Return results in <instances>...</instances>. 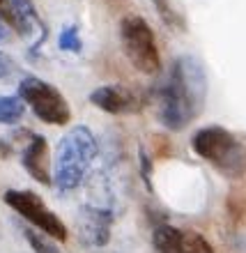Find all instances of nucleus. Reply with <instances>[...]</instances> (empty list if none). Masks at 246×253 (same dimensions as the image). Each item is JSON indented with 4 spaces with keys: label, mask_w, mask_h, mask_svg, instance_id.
<instances>
[{
    "label": "nucleus",
    "mask_w": 246,
    "mask_h": 253,
    "mask_svg": "<svg viewBox=\"0 0 246 253\" xmlns=\"http://www.w3.org/2000/svg\"><path fill=\"white\" fill-rule=\"evenodd\" d=\"M207 74L193 55H180L170 65L166 83L159 90V122L170 131H182L205 108Z\"/></svg>",
    "instance_id": "f257e3e1"
},
{
    "label": "nucleus",
    "mask_w": 246,
    "mask_h": 253,
    "mask_svg": "<svg viewBox=\"0 0 246 253\" xmlns=\"http://www.w3.org/2000/svg\"><path fill=\"white\" fill-rule=\"evenodd\" d=\"M21 166L41 187H53V168H51V147L46 136L33 133L21 150Z\"/></svg>",
    "instance_id": "1a4fd4ad"
},
{
    "label": "nucleus",
    "mask_w": 246,
    "mask_h": 253,
    "mask_svg": "<svg viewBox=\"0 0 246 253\" xmlns=\"http://www.w3.org/2000/svg\"><path fill=\"white\" fill-rule=\"evenodd\" d=\"M90 104L97 106L104 113L111 115H124V113H138L145 101L140 94L124 85H101L90 92Z\"/></svg>",
    "instance_id": "9d476101"
},
{
    "label": "nucleus",
    "mask_w": 246,
    "mask_h": 253,
    "mask_svg": "<svg viewBox=\"0 0 246 253\" xmlns=\"http://www.w3.org/2000/svg\"><path fill=\"white\" fill-rule=\"evenodd\" d=\"M138 166H140V177L145 182L147 191L152 193L154 187H152V173H154V164H152V157L145 152V147L140 145L138 147Z\"/></svg>",
    "instance_id": "a211bd4d"
},
{
    "label": "nucleus",
    "mask_w": 246,
    "mask_h": 253,
    "mask_svg": "<svg viewBox=\"0 0 246 253\" xmlns=\"http://www.w3.org/2000/svg\"><path fill=\"white\" fill-rule=\"evenodd\" d=\"M14 72H16V65H14V60L7 53H2V51H0V81H2V79H9Z\"/></svg>",
    "instance_id": "6ab92c4d"
},
{
    "label": "nucleus",
    "mask_w": 246,
    "mask_h": 253,
    "mask_svg": "<svg viewBox=\"0 0 246 253\" xmlns=\"http://www.w3.org/2000/svg\"><path fill=\"white\" fill-rule=\"evenodd\" d=\"M23 237H26L28 247L33 249L35 253H62L60 247L55 244V240H51L48 235L40 233V230H35L33 226L23 228Z\"/></svg>",
    "instance_id": "dca6fc26"
},
{
    "label": "nucleus",
    "mask_w": 246,
    "mask_h": 253,
    "mask_svg": "<svg viewBox=\"0 0 246 253\" xmlns=\"http://www.w3.org/2000/svg\"><path fill=\"white\" fill-rule=\"evenodd\" d=\"M106 7H111V9H120V7H124L129 0H101Z\"/></svg>",
    "instance_id": "412c9836"
},
{
    "label": "nucleus",
    "mask_w": 246,
    "mask_h": 253,
    "mask_svg": "<svg viewBox=\"0 0 246 253\" xmlns=\"http://www.w3.org/2000/svg\"><path fill=\"white\" fill-rule=\"evenodd\" d=\"M76 226L83 244L87 247H106L111 242V228H113V212L106 207L83 205L76 216Z\"/></svg>",
    "instance_id": "6e6552de"
},
{
    "label": "nucleus",
    "mask_w": 246,
    "mask_h": 253,
    "mask_svg": "<svg viewBox=\"0 0 246 253\" xmlns=\"http://www.w3.org/2000/svg\"><path fill=\"white\" fill-rule=\"evenodd\" d=\"M228 216L237 226H246V184H235L226 198Z\"/></svg>",
    "instance_id": "4468645a"
},
{
    "label": "nucleus",
    "mask_w": 246,
    "mask_h": 253,
    "mask_svg": "<svg viewBox=\"0 0 246 253\" xmlns=\"http://www.w3.org/2000/svg\"><path fill=\"white\" fill-rule=\"evenodd\" d=\"M191 150L226 180H242L246 175V145L226 126L198 129L191 136Z\"/></svg>",
    "instance_id": "7ed1b4c3"
},
{
    "label": "nucleus",
    "mask_w": 246,
    "mask_h": 253,
    "mask_svg": "<svg viewBox=\"0 0 246 253\" xmlns=\"http://www.w3.org/2000/svg\"><path fill=\"white\" fill-rule=\"evenodd\" d=\"M12 40V35H9V28L2 23V19H0V44H7V42Z\"/></svg>",
    "instance_id": "aec40b11"
},
{
    "label": "nucleus",
    "mask_w": 246,
    "mask_h": 253,
    "mask_svg": "<svg viewBox=\"0 0 246 253\" xmlns=\"http://www.w3.org/2000/svg\"><path fill=\"white\" fill-rule=\"evenodd\" d=\"M0 19L5 23L9 30L19 35V37H30L33 30L28 28V23L23 21V16L19 14L16 5H14V0H0Z\"/></svg>",
    "instance_id": "2eb2a0df"
},
{
    "label": "nucleus",
    "mask_w": 246,
    "mask_h": 253,
    "mask_svg": "<svg viewBox=\"0 0 246 253\" xmlns=\"http://www.w3.org/2000/svg\"><path fill=\"white\" fill-rule=\"evenodd\" d=\"M14 5H16V9H19V14L23 16V21L28 23V28L30 30H37V35H40V40H37V44H33V51L37 53L41 48V44H44V40H46V26H44V21H41V16L37 14V7H35L33 0H14Z\"/></svg>",
    "instance_id": "f8f14e48"
},
{
    "label": "nucleus",
    "mask_w": 246,
    "mask_h": 253,
    "mask_svg": "<svg viewBox=\"0 0 246 253\" xmlns=\"http://www.w3.org/2000/svg\"><path fill=\"white\" fill-rule=\"evenodd\" d=\"M2 200H5L19 216H23L30 226L37 228L40 233L48 235V237L55 242H67L69 230H67L65 221L55 212L48 210L46 203L41 200V196H37V193L30 191V189H7Z\"/></svg>",
    "instance_id": "423d86ee"
},
{
    "label": "nucleus",
    "mask_w": 246,
    "mask_h": 253,
    "mask_svg": "<svg viewBox=\"0 0 246 253\" xmlns=\"http://www.w3.org/2000/svg\"><path fill=\"white\" fill-rule=\"evenodd\" d=\"M154 9L159 14V19L166 23L170 30L177 33H186V16L182 12V5L177 0H152Z\"/></svg>",
    "instance_id": "9b49d317"
},
{
    "label": "nucleus",
    "mask_w": 246,
    "mask_h": 253,
    "mask_svg": "<svg viewBox=\"0 0 246 253\" xmlns=\"http://www.w3.org/2000/svg\"><path fill=\"white\" fill-rule=\"evenodd\" d=\"M26 113V101L19 94H0V125H19Z\"/></svg>",
    "instance_id": "ddd939ff"
},
{
    "label": "nucleus",
    "mask_w": 246,
    "mask_h": 253,
    "mask_svg": "<svg viewBox=\"0 0 246 253\" xmlns=\"http://www.w3.org/2000/svg\"><path fill=\"white\" fill-rule=\"evenodd\" d=\"M152 244L157 253H214L212 244L196 230L159 223L152 230Z\"/></svg>",
    "instance_id": "0eeeda50"
},
{
    "label": "nucleus",
    "mask_w": 246,
    "mask_h": 253,
    "mask_svg": "<svg viewBox=\"0 0 246 253\" xmlns=\"http://www.w3.org/2000/svg\"><path fill=\"white\" fill-rule=\"evenodd\" d=\"M9 154H12V147L7 145V143H2V140H0V157H9Z\"/></svg>",
    "instance_id": "4be33fe9"
},
{
    "label": "nucleus",
    "mask_w": 246,
    "mask_h": 253,
    "mask_svg": "<svg viewBox=\"0 0 246 253\" xmlns=\"http://www.w3.org/2000/svg\"><path fill=\"white\" fill-rule=\"evenodd\" d=\"M16 94L33 108L37 120H41L44 125L65 126L72 122V108L67 104L65 94L55 85L40 79V76H26V79H21Z\"/></svg>",
    "instance_id": "39448f33"
},
{
    "label": "nucleus",
    "mask_w": 246,
    "mask_h": 253,
    "mask_svg": "<svg viewBox=\"0 0 246 253\" xmlns=\"http://www.w3.org/2000/svg\"><path fill=\"white\" fill-rule=\"evenodd\" d=\"M99 154V145L90 126L76 125L58 143L53 161V187L67 193L81 187L87 168Z\"/></svg>",
    "instance_id": "f03ea898"
},
{
    "label": "nucleus",
    "mask_w": 246,
    "mask_h": 253,
    "mask_svg": "<svg viewBox=\"0 0 246 253\" xmlns=\"http://www.w3.org/2000/svg\"><path fill=\"white\" fill-rule=\"evenodd\" d=\"M58 46L60 51H67V53H81L83 51V40H81L79 26H65L58 35Z\"/></svg>",
    "instance_id": "f3484780"
},
{
    "label": "nucleus",
    "mask_w": 246,
    "mask_h": 253,
    "mask_svg": "<svg viewBox=\"0 0 246 253\" xmlns=\"http://www.w3.org/2000/svg\"><path fill=\"white\" fill-rule=\"evenodd\" d=\"M120 42L126 60L145 76H154L161 69V55L154 30L140 14H126L120 21Z\"/></svg>",
    "instance_id": "20e7f679"
}]
</instances>
